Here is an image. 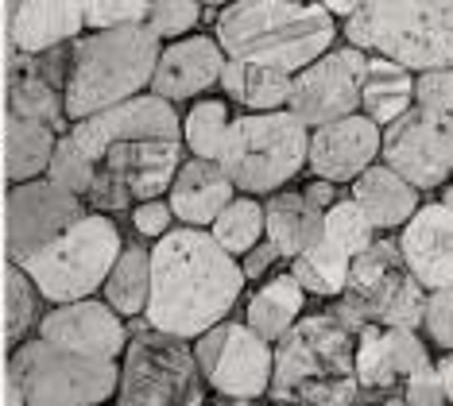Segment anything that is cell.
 Returning a JSON list of instances; mask_svg holds the SVG:
<instances>
[{
    "mask_svg": "<svg viewBox=\"0 0 453 406\" xmlns=\"http://www.w3.org/2000/svg\"><path fill=\"white\" fill-rule=\"evenodd\" d=\"M244 290V267L202 225L167 228L151 248V287L143 318L163 333L194 341L229 318Z\"/></svg>",
    "mask_w": 453,
    "mask_h": 406,
    "instance_id": "cell-1",
    "label": "cell"
},
{
    "mask_svg": "<svg viewBox=\"0 0 453 406\" xmlns=\"http://www.w3.org/2000/svg\"><path fill=\"white\" fill-rule=\"evenodd\" d=\"M272 383L267 395L275 402L306 406H349L360 399L357 387V341L334 314L298 318L275 341Z\"/></svg>",
    "mask_w": 453,
    "mask_h": 406,
    "instance_id": "cell-2",
    "label": "cell"
},
{
    "mask_svg": "<svg viewBox=\"0 0 453 406\" xmlns=\"http://www.w3.org/2000/svg\"><path fill=\"white\" fill-rule=\"evenodd\" d=\"M225 58H249L298 74L334 47V16L318 0H229L218 16Z\"/></svg>",
    "mask_w": 453,
    "mask_h": 406,
    "instance_id": "cell-3",
    "label": "cell"
},
{
    "mask_svg": "<svg viewBox=\"0 0 453 406\" xmlns=\"http://www.w3.org/2000/svg\"><path fill=\"white\" fill-rule=\"evenodd\" d=\"M159 47V35L148 24L97 27L70 39V74L63 89L66 120L74 124L89 112L143 93V86H151Z\"/></svg>",
    "mask_w": 453,
    "mask_h": 406,
    "instance_id": "cell-4",
    "label": "cell"
},
{
    "mask_svg": "<svg viewBox=\"0 0 453 406\" xmlns=\"http://www.w3.org/2000/svg\"><path fill=\"white\" fill-rule=\"evenodd\" d=\"M345 35L407 70L453 66V0H365L345 16Z\"/></svg>",
    "mask_w": 453,
    "mask_h": 406,
    "instance_id": "cell-5",
    "label": "cell"
},
{
    "mask_svg": "<svg viewBox=\"0 0 453 406\" xmlns=\"http://www.w3.org/2000/svg\"><path fill=\"white\" fill-rule=\"evenodd\" d=\"M120 368L117 360L81 356V352L58 349L50 341H19L8 356L4 402L27 406H97L117 399Z\"/></svg>",
    "mask_w": 453,
    "mask_h": 406,
    "instance_id": "cell-6",
    "label": "cell"
},
{
    "mask_svg": "<svg viewBox=\"0 0 453 406\" xmlns=\"http://www.w3.org/2000/svg\"><path fill=\"white\" fill-rule=\"evenodd\" d=\"M311 132L291 109H256L229 120L218 163L244 194H275L306 166Z\"/></svg>",
    "mask_w": 453,
    "mask_h": 406,
    "instance_id": "cell-7",
    "label": "cell"
},
{
    "mask_svg": "<svg viewBox=\"0 0 453 406\" xmlns=\"http://www.w3.org/2000/svg\"><path fill=\"white\" fill-rule=\"evenodd\" d=\"M120 248H125V241H120L117 221H112L109 213L94 210V213H81L55 241L35 248L19 267L32 275L39 295L55 306V302H74V298L97 295L109 267L117 264Z\"/></svg>",
    "mask_w": 453,
    "mask_h": 406,
    "instance_id": "cell-8",
    "label": "cell"
},
{
    "mask_svg": "<svg viewBox=\"0 0 453 406\" xmlns=\"http://www.w3.org/2000/svg\"><path fill=\"white\" fill-rule=\"evenodd\" d=\"M422 306H426V287L407 271L399 244L372 241L349 259V279H345L342 302H337L329 314L353 333L365 326V321L418 329Z\"/></svg>",
    "mask_w": 453,
    "mask_h": 406,
    "instance_id": "cell-9",
    "label": "cell"
},
{
    "mask_svg": "<svg viewBox=\"0 0 453 406\" xmlns=\"http://www.w3.org/2000/svg\"><path fill=\"white\" fill-rule=\"evenodd\" d=\"M125 364H120L117 402L120 406H174L198 402V364L187 337L156 329L151 321L128 326Z\"/></svg>",
    "mask_w": 453,
    "mask_h": 406,
    "instance_id": "cell-10",
    "label": "cell"
},
{
    "mask_svg": "<svg viewBox=\"0 0 453 406\" xmlns=\"http://www.w3.org/2000/svg\"><path fill=\"white\" fill-rule=\"evenodd\" d=\"M179 135H136L112 140L94 159V182L86 190V205L101 213H117L143 197H159L171 190L179 171Z\"/></svg>",
    "mask_w": 453,
    "mask_h": 406,
    "instance_id": "cell-11",
    "label": "cell"
},
{
    "mask_svg": "<svg viewBox=\"0 0 453 406\" xmlns=\"http://www.w3.org/2000/svg\"><path fill=\"white\" fill-rule=\"evenodd\" d=\"M194 345V364L218 395L225 399H260L272 383V345L256 333L249 321H218L205 333H198Z\"/></svg>",
    "mask_w": 453,
    "mask_h": 406,
    "instance_id": "cell-12",
    "label": "cell"
},
{
    "mask_svg": "<svg viewBox=\"0 0 453 406\" xmlns=\"http://www.w3.org/2000/svg\"><path fill=\"white\" fill-rule=\"evenodd\" d=\"M380 155L415 190H434L453 174V112L403 109L380 132Z\"/></svg>",
    "mask_w": 453,
    "mask_h": 406,
    "instance_id": "cell-13",
    "label": "cell"
},
{
    "mask_svg": "<svg viewBox=\"0 0 453 406\" xmlns=\"http://www.w3.org/2000/svg\"><path fill=\"white\" fill-rule=\"evenodd\" d=\"M365 58L368 55L357 43L345 50H322L314 62H306V66L298 70V78H291L287 109H291L306 128H318V124H326V120L357 112Z\"/></svg>",
    "mask_w": 453,
    "mask_h": 406,
    "instance_id": "cell-14",
    "label": "cell"
},
{
    "mask_svg": "<svg viewBox=\"0 0 453 406\" xmlns=\"http://www.w3.org/2000/svg\"><path fill=\"white\" fill-rule=\"evenodd\" d=\"M86 213V197L58 186L55 179L12 182L8 190V264H24L35 248L55 241Z\"/></svg>",
    "mask_w": 453,
    "mask_h": 406,
    "instance_id": "cell-15",
    "label": "cell"
},
{
    "mask_svg": "<svg viewBox=\"0 0 453 406\" xmlns=\"http://www.w3.org/2000/svg\"><path fill=\"white\" fill-rule=\"evenodd\" d=\"M357 387L360 399H384V402H403V383L418 364L430 360L426 345L418 341L415 329L403 326H380L365 321L357 329Z\"/></svg>",
    "mask_w": 453,
    "mask_h": 406,
    "instance_id": "cell-16",
    "label": "cell"
},
{
    "mask_svg": "<svg viewBox=\"0 0 453 406\" xmlns=\"http://www.w3.org/2000/svg\"><path fill=\"white\" fill-rule=\"evenodd\" d=\"M35 329L50 345L81 352V356H101V360H117L128 345L125 318L109 302H97L94 295L74 298V302H55V310H47Z\"/></svg>",
    "mask_w": 453,
    "mask_h": 406,
    "instance_id": "cell-17",
    "label": "cell"
},
{
    "mask_svg": "<svg viewBox=\"0 0 453 406\" xmlns=\"http://www.w3.org/2000/svg\"><path fill=\"white\" fill-rule=\"evenodd\" d=\"M70 135L81 143L89 159H97L101 148L112 140H136V135H182V124L174 117V101L159 93H136L109 109H97L89 117L74 120Z\"/></svg>",
    "mask_w": 453,
    "mask_h": 406,
    "instance_id": "cell-18",
    "label": "cell"
},
{
    "mask_svg": "<svg viewBox=\"0 0 453 406\" xmlns=\"http://www.w3.org/2000/svg\"><path fill=\"white\" fill-rule=\"evenodd\" d=\"M380 155V124L372 117H349L318 124L311 135V148H306V166L318 179L329 182H353L368 163Z\"/></svg>",
    "mask_w": 453,
    "mask_h": 406,
    "instance_id": "cell-19",
    "label": "cell"
},
{
    "mask_svg": "<svg viewBox=\"0 0 453 406\" xmlns=\"http://www.w3.org/2000/svg\"><path fill=\"white\" fill-rule=\"evenodd\" d=\"M225 50L210 35H179L171 47H159L156 70H151V93L167 101H190L221 81Z\"/></svg>",
    "mask_w": 453,
    "mask_h": 406,
    "instance_id": "cell-20",
    "label": "cell"
},
{
    "mask_svg": "<svg viewBox=\"0 0 453 406\" xmlns=\"http://www.w3.org/2000/svg\"><path fill=\"white\" fill-rule=\"evenodd\" d=\"M399 252H403L407 271L426 290L453 283V210L446 202L418 205L407 217L403 236H399Z\"/></svg>",
    "mask_w": 453,
    "mask_h": 406,
    "instance_id": "cell-21",
    "label": "cell"
},
{
    "mask_svg": "<svg viewBox=\"0 0 453 406\" xmlns=\"http://www.w3.org/2000/svg\"><path fill=\"white\" fill-rule=\"evenodd\" d=\"M86 27L81 0H16L8 8V39L16 50H43L70 43Z\"/></svg>",
    "mask_w": 453,
    "mask_h": 406,
    "instance_id": "cell-22",
    "label": "cell"
},
{
    "mask_svg": "<svg viewBox=\"0 0 453 406\" xmlns=\"http://www.w3.org/2000/svg\"><path fill=\"white\" fill-rule=\"evenodd\" d=\"M233 179L221 171L218 159H202L194 155L190 163H179L171 179V213L182 225H210L233 197Z\"/></svg>",
    "mask_w": 453,
    "mask_h": 406,
    "instance_id": "cell-23",
    "label": "cell"
},
{
    "mask_svg": "<svg viewBox=\"0 0 453 406\" xmlns=\"http://www.w3.org/2000/svg\"><path fill=\"white\" fill-rule=\"evenodd\" d=\"M353 197L376 228H399L418 210V190L403 179V174L391 171L388 163L384 166L368 163L353 179Z\"/></svg>",
    "mask_w": 453,
    "mask_h": 406,
    "instance_id": "cell-24",
    "label": "cell"
},
{
    "mask_svg": "<svg viewBox=\"0 0 453 406\" xmlns=\"http://www.w3.org/2000/svg\"><path fill=\"white\" fill-rule=\"evenodd\" d=\"M8 112L12 117L47 120L50 128H63L66 124L63 89L39 74V66L32 62V50L12 47V58H8Z\"/></svg>",
    "mask_w": 453,
    "mask_h": 406,
    "instance_id": "cell-25",
    "label": "cell"
},
{
    "mask_svg": "<svg viewBox=\"0 0 453 406\" xmlns=\"http://www.w3.org/2000/svg\"><path fill=\"white\" fill-rule=\"evenodd\" d=\"M264 233L275 244V252L283 259H291L322 236V210H314L306 202V194L275 190L264 205Z\"/></svg>",
    "mask_w": 453,
    "mask_h": 406,
    "instance_id": "cell-26",
    "label": "cell"
},
{
    "mask_svg": "<svg viewBox=\"0 0 453 406\" xmlns=\"http://www.w3.org/2000/svg\"><path fill=\"white\" fill-rule=\"evenodd\" d=\"M415 101V78L403 62L376 55L365 58V74H360V105L376 124H391L403 109Z\"/></svg>",
    "mask_w": 453,
    "mask_h": 406,
    "instance_id": "cell-27",
    "label": "cell"
},
{
    "mask_svg": "<svg viewBox=\"0 0 453 406\" xmlns=\"http://www.w3.org/2000/svg\"><path fill=\"white\" fill-rule=\"evenodd\" d=\"M291 78L280 66H264V62H249V58H225L221 81L225 93L236 105L249 109H283L291 97Z\"/></svg>",
    "mask_w": 453,
    "mask_h": 406,
    "instance_id": "cell-28",
    "label": "cell"
},
{
    "mask_svg": "<svg viewBox=\"0 0 453 406\" xmlns=\"http://www.w3.org/2000/svg\"><path fill=\"white\" fill-rule=\"evenodd\" d=\"M58 128H50L47 120L32 117H8V135H4V166L8 182H27L47 174L50 151H55Z\"/></svg>",
    "mask_w": 453,
    "mask_h": 406,
    "instance_id": "cell-29",
    "label": "cell"
},
{
    "mask_svg": "<svg viewBox=\"0 0 453 406\" xmlns=\"http://www.w3.org/2000/svg\"><path fill=\"white\" fill-rule=\"evenodd\" d=\"M303 302H306V290L298 287V279L287 271V275H275L267 279V283L256 290L252 302H249V326L260 333V337L272 345V341H280L287 329L298 321L303 314Z\"/></svg>",
    "mask_w": 453,
    "mask_h": 406,
    "instance_id": "cell-30",
    "label": "cell"
},
{
    "mask_svg": "<svg viewBox=\"0 0 453 406\" xmlns=\"http://www.w3.org/2000/svg\"><path fill=\"white\" fill-rule=\"evenodd\" d=\"M349 256L337 241H329L322 233L311 248H303L298 256H291V275L298 279V287L306 295H322V298H337L345 290V279H349Z\"/></svg>",
    "mask_w": 453,
    "mask_h": 406,
    "instance_id": "cell-31",
    "label": "cell"
},
{
    "mask_svg": "<svg viewBox=\"0 0 453 406\" xmlns=\"http://www.w3.org/2000/svg\"><path fill=\"white\" fill-rule=\"evenodd\" d=\"M148 287H151V252H143V244L120 248L117 264L109 267L105 283V302L117 310L120 318H140L148 306Z\"/></svg>",
    "mask_w": 453,
    "mask_h": 406,
    "instance_id": "cell-32",
    "label": "cell"
},
{
    "mask_svg": "<svg viewBox=\"0 0 453 406\" xmlns=\"http://www.w3.org/2000/svg\"><path fill=\"white\" fill-rule=\"evenodd\" d=\"M210 233L225 252L241 259L252 244L264 241V205L252 197H229V205L210 221Z\"/></svg>",
    "mask_w": 453,
    "mask_h": 406,
    "instance_id": "cell-33",
    "label": "cell"
},
{
    "mask_svg": "<svg viewBox=\"0 0 453 406\" xmlns=\"http://www.w3.org/2000/svg\"><path fill=\"white\" fill-rule=\"evenodd\" d=\"M4 337L8 345H19V341L27 337L35 326H39V287L32 283V275H27L19 264H8V279H4Z\"/></svg>",
    "mask_w": 453,
    "mask_h": 406,
    "instance_id": "cell-34",
    "label": "cell"
},
{
    "mask_svg": "<svg viewBox=\"0 0 453 406\" xmlns=\"http://www.w3.org/2000/svg\"><path fill=\"white\" fill-rule=\"evenodd\" d=\"M225 132H229V105L225 101H198L187 112V124H182L187 148L202 159H218Z\"/></svg>",
    "mask_w": 453,
    "mask_h": 406,
    "instance_id": "cell-35",
    "label": "cell"
},
{
    "mask_svg": "<svg viewBox=\"0 0 453 406\" xmlns=\"http://www.w3.org/2000/svg\"><path fill=\"white\" fill-rule=\"evenodd\" d=\"M322 233L329 236V241H337L345 248L349 256H357L360 248H368L376 241V225L368 221V213L353 202H334L329 210L322 213Z\"/></svg>",
    "mask_w": 453,
    "mask_h": 406,
    "instance_id": "cell-36",
    "label": "cell"
},
{
    "mask_svg": "<svg viewBox=\"0 0 453 406\" xmlns=\"http://www.w3.org/2000/svg\"><path fill=\"white\" fill-rule=\"evenodd\" d=\"M47 179H55L58 186H66V190H74L81 197H86L89 182H94V159L81 151V143L70 132L55 140V151H50V163H47Z\"/></svg>",
    "mask_w": 453,
    "mask_h": 406,
    "instance_id": "cell-37",
    "label": "cell"
},
{
    "mask_svg": "<svg viewBox=\"0 0 453 406\" xmlns=\"http://www.w3.org/2000/svg\"><path fill=\"white\" fill-rule=\"evenodd\" d=\"M202 0H148V24L159 39H179L198 24Z\"/></svg>",
    "mask_w": 453,
    "mask_h": 406,
    "instance_id": "cell-38",
    "label": "cell"
},
{
    "mask_svg": "<svg viewBox=\"0 0 453 406\" xmlns=\"http://www.w3.org/2000/svg\"><path fill=\"white\" fill-rule=\"evenodd\" d=\"M86 27H117V24H143L148 19V0H81Z\"/></svg>",
    "mask_w": 453,
    "mask_h": 406,
    "instance_id": "cell-39",
    "label": "cell"
},
{
    "mask_svg": "<svg viewBox=\"0 0 453 406\" xmlns=\"http://www.w3.org/2000/svg\"><path fill=\"white\" fill-rule=\"evenodd\" d=\"M422 329L438 349H453V283L426 290V306H422Z\"/></svg>",
    "mask_w": 453,
    "mask_h": 406,
    "instance_id": "cell-40",
    "label": "cell"
},
{
    "mask_svg": "<svg viewBox=\"0 0 453 406\" xmlns=\"http://www.w3.org/2000/svg\"><path fill=\"white\" fill-rule=\"evenodd\" d=\"M415 101L422 109L453 112V66H430L415 78Z\"/></svg>",
    "mask_w": 453,
    "mask_h": 406,
    "instance_id": "cell-41",
    "label": "cell"
},
{
    "mask_svg": "<svg viewBox=\"0 0 453 406\" xmlns=\"http://www.w3.org/2000/svg\"><path fill=\"white\" fill-rule=\"evenodd\" d=\"M403 402H411V406H438V402H446V387H441V376H438V368L430 360L418 364V368L407 376Z\"/></svg>",
    "mask_w": 453,
    "mask_h": 406,
    "instance_id": "cell-42",
    "label": "cell"
},
{
    "mask_svg": "<svg viewBox=\"0 0 453 406\" xmlns=\"http://www.w3.org/2000/svg\"><path fill=\"white\" fill-rule=\"evenodd\" d=\"M174 213H171V202H163V197H143V202L132 205V228H136L140 236H163L171 228Z\"/></svg>",
    "mask_w": 453,
    "mask_h": 406,
    "instance_id": "cell-43",
    "label": "cell"
},
{
    "mask_svg": "<svg viewBox=\"0 0 453 406\" xmlns=\"http://www.w3.org/2000/svg\"><path fill=\"white\" fill-rule=\"evenodd\" d=\"M241 259H244V264H241L244 267V279H260V275H267V267H272L275 259H283V256L275 252L272 241H260V244H252Z\"/></svg>",
    "mask_w": 453,
    "mask_h": 406,
    "instance_id": "cell-44",
    "label": "cell"
},
{
    "mask_svg": "<svg viewBox=\"0 0 453 406\" xmlns=\"http://www.w3.org/2000/svg\"><path fill=\"white\" fill-rule=\"evenodd\" d=\"M306 202L314 205V210H329V205L337 202V182H329V179H318V182H311L306 186Z\"/></svg>",
    "mask_w": 453,
    "mask_h": 406,
    "instance_id": "cell-45",
    "label": "cell"
},
{
    "mask_svg": "<svg viewBox=\"0 0 453 406\" xmlns=\"http://www.w3.org/2000/svg\"><path fill=\"white\" fill-rule=\"evenodd\" d=\"M318 4H322L329 16H353L365 0H318Z\"/></svg>",
    "mask_w": 453,
    "mask_h": 406,
    "instance_id": "cell-46",
    "label": "cell"
},
{
    "mask_svg": "<svg viewBox=\"0 0 453 406\" xmlns=\"http://www.w3.org/2000/svg\"><path fill=\"white\" fill-rule=\"evenodd\" d=\"M438 376H441V387H446V402H453V349H449V356L438 364Z\"/></svg>",
    "mask_w": 453,
    "mask_h": 406,
    "instance_id": "cell-47",
    "label": "cell"
},
{
    "mask_svg": "<svg viewBox=\"0 0 453 406\" xmlns=\"http://www.w3.org/2000/svg\"><path fill=\"white\" fill-rule=\"evenodd\" d=\"M441 202H446V205H449V210H453V186H449V190H446V197H441Z\"/></svg>",
    "mask_w": 453,
    "mask_h": 406,
    "instance_id": "cell-48",
    "label": "cell"
},
{
    "mask_svg": "<svg viewBox=\"0 0 453 406\" xmlns=\"http://www.w3.org/2000/svg\"><path fill=\"white\" fill-rule=\"evenodd\" d=\"M202 4H229V0H202Z\"/></svg>",
    "mask_w": 453,
    "mask_h": 406,
    "instance_id": "cell-49",
    "label": "cell"
}]
</instances>
